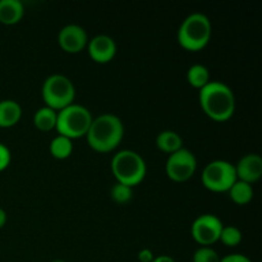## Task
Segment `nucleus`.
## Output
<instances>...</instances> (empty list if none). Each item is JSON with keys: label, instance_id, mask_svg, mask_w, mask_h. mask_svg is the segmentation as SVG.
Returning a JSON list of instances; mask_svg holds the SVG:
<instances>
[{"label": "nucleus", "instance_id": "4be33fe9", "mask_svg": "<svg viewBox=\"0 0 262 262\" xmlns=\"http://www.w3.org/2000/svg\"><path fill=\"white\" fill-rule=\"evenodd\" d=\"M193 262H220V256L211 247H200L194 252Z\"/></svg>", "mask_w": 262, "mask_h": 262}, {"label": "nucleus", "instance_id": "9d476101", "mask_svg": "<svg viewBox=\"0 0 262 262\" xmlns=\"http://www.w3.org/2000/svg\"><path fill=\"white\" fill-rule=\"evenodd\" d=\"M89 37L87 32L83 27L78 25H67L59 31L58 33V43L68 54H77L81 53L83 49L87 48Z\"/></svg>", "mask_w": 262, "mask_h": 262}, {"label": "nucleus", "instance_id": "2eb2a0df", "mask_svg": "<svg viewBox=\"0 0 262 262\" xmlns=\"http://www.w3.org/2000/svg\"><path fill=\"white\" fill-rule=\"evenodd\" d=\"M156 146L159 150L170 155L183 147V140L174 130H163L156 137Z\"/></svg>", "mask_w": 262, "mask_h": 262}, {"label": "nucleus", "instance_id": "cd10ccee", "mask_svg": "<svg viewBox=\"0 0 262 262\" xmlns=\"http://www.w3.org/2000/svg\"><path fill=\"white\" fill-rule=\"evenodd\" d=\"M51 262H66V261H63V260H54V261H51Z\"/></svg>", "mask_w": 262, "mask_h": 262}, {"label": "nucleus", "instance_id": "aec40b11", "mask_svg": "<svg viewBox=\"0 0 262 262\" xmlns=\"http://www.w3.org/2000/svg\"><path fill=\"white\" fill-rule=\"evenodd\" d=\"M242 232L239 228L234 227V225H227L223 227L222 233H220L219 241L227 247H237L241 242H242Z\"/></svg>", "mask_w": 262, "mask_h": 262}, {"label": "nucleus", "instance_id": "39448f33", "mask_svg": "<svg viewBox=\"0 0 262 262\" xmlns=\"http://www.w3.org/2000/svg\"><path fill=\"white\" fill-rule=\"evenodd\" d=\"M94 120L91 112L81 104H72L58 112L55 129L58 135L74 140L86 137Z\"/></svg>", "mask_w": 262, "mask_h": 262}, {"label": "nucleus", "instance_id": "0eeeda50", "mask_svg": "<svg viewBox=\"0 0 262 262\" xmlns=\"http://www.w3.org/2000/svg\"><path fill=\"white\" fill-rule=\"evenodd\" d=\"M202 184L209 191L228 192L237 182L235 168L227 160H214L205 166L201 174Z\"/></svg>", "mask_w": 262, "mask_h": 262}, {"label": "nucleus", "instance_id": "ddd939ff", "mask_svg": "<svg viewBox=\"0 0 262 262\" xmlns=\"http://www.w3.org/2000/svg\"><path fill=\"white\" fill-rule=\"evenodd\" d=\"M25 14L20 0H0V23L7 26L17 25Z\"/></svg>", "mask_w": 262, "mask_h": 262}, {"label": "nucleus", "instance_id": "423d86ee", "mask_svg": "<svg viewBox=\"0 0 262 262\" xmlns=\"http://www.w3.org/2000/svg\"><path fill=\"white\" fill-rule=\"evenodd\" d=\"M41 95L45 102V106L60 112L69 105L74 104L76 100V89L71 79L60 73L49 76L43 81Z\"/></svg>", "mask_w": 262, "mask_h": 262}, {"label": "nucleus", "instance_id": "20e7f679", "mask_svg": "<svg viewBox=\"0 0 262 262\" xmlns=\"http://www.w3.org/2000/svg\"><path fill=\"white\" fill-rule=\"evenodd\" d=\"M112 173L118 183L136 187L145 179L147 166L138 152L133 150H120L112 159Z\"/></svg>", "mask_w": 262, "mask_h": 262}, {"label": "nucleus", "instance_id": "f8f14e48", "mask_svg": "<svg viewBox=\"0 0 262 262\" xmlns=\"http://www.w3.org/2000/svg\"><path fill=\"white\" fill-rule=\"evenodd\" d=\"M238 181L253 184L262 177V158L257 154H247L234 165Z\"/></svg>", "mask_w": 262, "mask_h": 262}, {"label": "nucleus", "instance_id": "412c9836", "mask_svg": "<svg viewBox=\"0 0 262 262\" xmlns=\"http://www.w3.org/2000/svg\"><path fill=\"white\" fill-rule=\"evenodd\" d=\"M110 197L118 205H127L133 197V188L122 183H115L110 189Z\"/></svg>", "mask_w": 262, "mask_h": 262}, {"label": "nucleus", "instance_id": "dca6fc26", "mask_svg": "<svg viewBox=\"0 0 262 262\" xmlns=\"http://www.w3.org/2000/svg\"><path fill=\"white\" fill-rule=\"evenodd\" d=\"M58 112L48 106H42L33 114V125L41 132H50L55 129Z\"/></svg>", "mask_w": 262, "mask_h": 262}, {"label": "nucleus", "instance_id": "a211bd4d", "mask_svg": "<svg viewBox=\"0 0 262 262\" xmlns=\"http://www.w3.org/2000/svg\"><path fill=\"white\" fill-rule=\"evenodd\" d=\"M210 81L209 69L202 64H193L187 71V82L194 89L202 90Z\"/></svg>", "mask_w": 262, "mask_h": 262}, {"label": "nucleus", "instance_id": "bb28decb", "mask_svg": "<svg viewBox=\"0 0 262 262\" xmlns=\"http://www.w3.org/2000/svg\"><path fill=\"white\" fill-rule=\"evenodd\" d=\"M5 223H7V212L0 207V229L4 227Z\"/></svg>", "mask_w": 262, "mask_h": 262}, {"label": "nucleus", "instance_id": "7ed1b4c3", "mask_svg": "<svg viewBox=\"0 0 262 262\" xmlns=\"http://www.w3.org/2000/svg\"><path fill=\"white\" fill-rule=\"evenodd\" d=\"M211 20L204 13H192L182 22L178 30V42L184 50L200 51L211 40Z\"/></svg>", "mask_w": 262, "mask_h": 262}, {"label": "nucleus", "instance_id": "5701e85b", "mask_svg": "<svg viewBox=\"0 0 262 262\" xmlns=\"http://www.w3.org/2000/svg\"><path fill=\"white\" fill-rule=\"evenodd\" d=\"M10 160H12V154L10 150L5 145L0 142V171L5 170L9 166Z\"/></svg>", "mask_w": 262, "mask_h": 262}, {"label": "nucleus", "instance_id": "9b49d317", "mask_svg": "<svg viewBox=\"0 0 262 262\" xmlns=\"http://www.w3.org/2000/svg\"><path fill=\"white\" fill-rule=\"evenodd\" d=\"M89 55L99 64H106L114 59L117 54V43L110 36L97 35L87 42Z\"/></svg>", "mask_w": 262, "mask_h": 262}, {"label": "nucleus", "instance_id": "4468645a", "mask_svg": "<svg viewBox=\"0 0 262 262\" xmlns=\"http://www.w3.org/2000/svg\"><path fill=\"white\" fill-rule=\"evenodd\" d=\"M22 118V107L15 100L0 101V128L14 127Z\"/></svg>", "mask_w": 262, "mask_h": 262}, {"label": "nucleus", "instance_id": "f03ea898", "mask_svg": "<svg viewBox=\"0 0 262 262\" xmlns=\"http://www.w3.org/2000/svg\"><path fill=\"white\" fill-rule=\"evenodd\" d=\"M123 136L124 125L122 119L112 113H105L94 118L86 138L92 150L100 154H107L119 146Z\"/></svg>", "mask_w": 262, "mask_h": 262}, {"label": "nucleus", "instance_id": "6e6552de", "mask_svg": "<svg viewBox=\"0 0 262 262\" xmlns=\"http://www.w3.org/2000/svg\"><path fill=\"white\" fill-rule=\"evenodd\" d=\"M197 170V159L192 151L182 147L166 159L165 173L169 179L183 183L191 179Z\"/></svg>", "mask_w": 262, "mask_h": 262}, {"label": "nucleus", "instance_id": "f257e3e1", "mask_svg": "<svg viewBox=\"0 0 262 262\" xmlns=\"http://www.w3.org/2000/svg\"><path fill=\"white\" fill-rule=\"evenodd\" d=\"M199 99L205 114L215 122H225L235 112L234 92L224 82L210 81L200 90Z\"/></svg>", "mask_w": 262, "mask_h": 262}, {"label": "nucleus", "instance_id": "1a4fd4ad", "mask_svg": "<svg viewBox=\"0 0 262 262\" xmlns=\"http://www.w3.org/2000/svg\"><path fill=\"white\" fill-rule=\"evenodd\" d=\"M223 227L224 224L216 215L202 214L191 225V235L201 247H211L219 241Z\"/></svg>", "mask_w": 262, "mask_h": 262}, {"label": "nucleus", "instance_id": "f3484780", "mask_svg": "<svg viewBox=\"0 0 262 262\" xmlns=\"http://www.w3.org/2000/svg\"><path fill=\"white\" fill-rule=\"evenodd\" d=\"M229 193L230 200L234 202L235 205H239V206H243V205H247L252 201L253 199V187L252 184H248L246 182L238 181L235 182L232 186V188L228 191Z\"/></svg>", "mask_w": 262, "mask_h": 262}, {"label": "nucleus", "instance_id": "393cba45", "mask_svg": "<svg viewBox=\"0 0 262 262\" xmlns=\"http://www.w3.org/2000/svg\"><path fill=\"white\" fill-rule=\"evenodd\" d=\"M155 256H154V252L150 250V248H143L138 252V260L140 262H152Z\"/></svg>", "mask_w": 262, "mask_h": 262}, {"label": "nucleus", "instance_id": "b1692460", "mask_svg": "<svg viewBox=\"0 0 262 262\" xmlns=\"http://www.w3.org/2000/svg\"><path fill=\"white\" fill-rule=\"evenodd\" d=\"M220 262H252L247 256L241 255V253H232L225 257L220 258Z\"/></svg>", "mask_w": 262, "mask_h": 262}, {"label": "nucleus", "instance_id": "a878e982", "mask_svg": "<svg viewBox=\"0 0 262 262\" xmlns=\"http://www.w3.org/2000/svg\"><path fill=\"white\" fill-rule=\"evenodd\" d=\"M152 262H176V260H174L173 257H170V256L161 255V256H156Z\"/></svg>", "mask_w": 262, "mask_h": 262}, {"label": "nucleus", "instance_id": "6ab92c4d", "mask_svg": "<svg viewBox=\"0 0 262 262\" xmlns=\"http://www.w3.org/2000/svg\"><path fill=\"white\" fill-rule=\"evenodd\" d=\"M72 152H73V143H72L71 138L58 135L51 140L50 154L53 158L58 159V160H64V159H68Z\"/></svg>", "mask_w": 262, "mask_h": 262}]
</instances>
